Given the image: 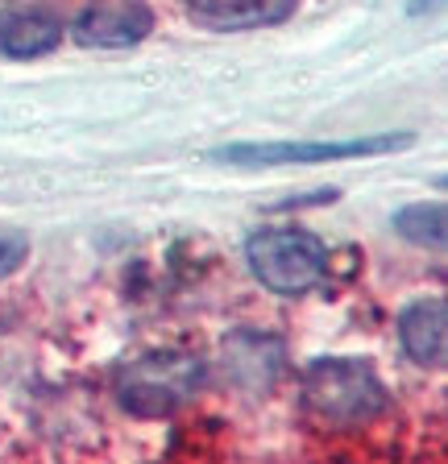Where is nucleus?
<instances>
[{
	"label": "nucleus",
	"instance_id": "obj_1",
	"mask_svg": "<svg viewBox=\"0 0 448 464\" xmlns=\"http://www.w3.org/2000/svg\"><path fill=\"white\" fill-rule=\"evenodd\" d=\"M303 411L324 427H365L386 411L390 394L370 361L324 357L303 369Z\"/></svg>",
	"mask_w": 448,
	"mask_h": 464
},
{
	"label": "nucleus",
	"instance_id": "obj_7",
	"mask_svg": "<svg viewBox=\"0 0 448 464\" xmlns=\"http://www.w3.org/2000/svg\"><path fill=\"white\" fill-rule=\"evenodd\" d=\"M399 344L415 365L440 369L448 357V303L440 295L407 303L399 315Z\"/></svg>",
	"mask_w": 448,
	"mask_h": 464
},
{
	"label": "nucleus",
	"instance_id": "obj_10",
	"mask_svg": "<svg viewBox=\"0 0 448 464\" xmlns=\"http://www.w3.org/2000/svg\"><path fill=\"white\" fill-rule=\"evenodd\" d=\"M394 228H399L403 241L411 245H424V249H440L444 245V232H448V220H444V203H407L394 212Z\"/></svg>",
	"mask_w": 448,
	"mask_h": 464
},
{
	"label": "nucleus",
	"instance_id": "obj_6",
	"mask_svg": "<svg viewBox=\"0 0 448 464\" xmlns=\"http://www.w3.org/2000/svg\"><path fill=\"white\" fill-rule=\"evenodd\" d=\"M150 29H154V13H150L146 0H92L75 17L71 34H75L79 46L121 50L137 46Z\"/></svg>",
	"mask_w": 448,
	"mask_h": 464
},
{
	"label": "nucleus",
	"instance_id": "obj_5",
	"mask_svg": "<svg viewBox=\"0 0 448 464\" xmlns=\"http://www.w3.org/2000/svg\"><path fill=\"white\" fill-rule=\"evenodd\" d=\"M224 373L245 394H270L287 369V344L266 332H233L220 344Z\"/></svg>",
	"mask_w": 448,
	"mask_h": 464
},
{
	"label": "nucleus",
	"instance_id": "obj_9",
	"mask_svg": "<svg viewBox=\"0 0 448 464\" xmlns=\"http://www.w3.org/2000/svg\"><path fill=\"white\" fill-rule=\"evenodd\" d=\"M295 13V0H191V17L216 34L278 25Z\"/></svg>",
	"mask_w": 448,
	"mask_h": 464
},
{
	"label": "nucleus",
	"instance_id": "obj_8",
	"mask_svg": "<svg viewBox=\"0 0 448 464\" xmlns=\"http://www.w3.org/2000/svg\"><path fill=\"white\" fill-rule=\"evenodd\" d=\"M63 42V21L46 9H9L0 13V54L38 58Z\"/></svg>",
	"mask_w": 448,
	"mask_h": 464
},
{
	"label": "nucleus",
	"instance_id": "obj_4",
	"mask_svg": "<svg viewBox=\"0 0 448 464\" xmlns=\"http://www.w3.org/2000/svg\"><path fill=\"white\" fill-rule=\"evenodd\" d=\"M411 145V137H353V141H266V145H229L216 150V158L241 166H291V162H336V158H365V154H390Z\"/></svg>",
	"mask_w": 448,
	"mask_h": 464
},
{
	"label": "nucleus",
	"instance_id": "obj_3",
	"mask_svg": "<svg viewBox=\"0 0 448 464\" xmlns=\"http://www.w3.org/2000/svg\"><path fill=\"white\" fill-rule=\"evenodd\" d=\"M249 270L274 295H307L328 274V253L316 237L295 228H262L245 245Z\"/></svg>",
	"mask_w": 448,
	"mask_h": 464
},
{
	"label": "nucleus",
	"instance_id": "obj_11",
	"mask_svg": "<svg viewBox=\"0 0 448 464\" xmlns=\"http://www.w3.org/2000/svg\"><path fill=\"white\" fill-rule=\"evenodd\" d=\"M25 257H30V237L21 228H5L0 224V278H9Z\"/></svg>",
	"mask_w": 448,
	"mask_h": 464
},
{
	"label": "nucleus",
	"instance_id": "obj_2",
	"mask_svg": "<svg viewBox=\"0 0 448 464\" xmlns=\"http://www.w3.org/2000/svg\"><path fill=\"white\" fill-rule=\"evenodd\" d=\"M204 373L208 369L195 353H179V348L146 353V357L129 361L117 373V398L129 415L162 419V415H170V411H179L187 398L200 394Z\"/></svg>",
	"mask_w": 448,
	"mask_h": 464
}]
</instances>
